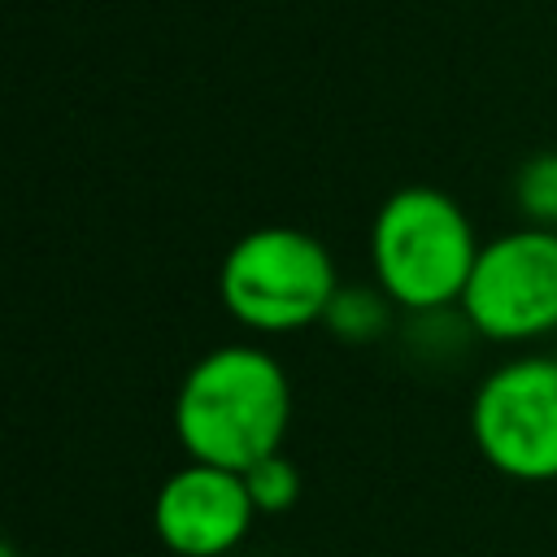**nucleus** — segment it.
Segmentation results:
<instances>
[{
  "label": "nucleus",
  "instance_id": "nucleus-1",
  "mask_svg": "<svg viewBox=\"0 0 557 557\" xmlns=\"http://www.w3.org/2000/svg\"><path fill=\"white\" fill-rule=\"evenodd\" d=\"M292 418L283 366L244 344H222L200 357L174 396V435L191 461L248 470L278 453Z\"/></svg>",
  "mask_w": 557,
  "mask_h": 557
},
{
  "label": "nucleus",
  "instance_id": "nucleus-2",
  "mask_svg": "<svg viewBox=\"0 0 557 557\" xmlns=\"http://www.w3.org/2000/svg\"><path fill=\"white\" fill-rule=\"evenodd\" d=\"M370 257L383 292L405 309H444L461 300L479 244L461 205L435 187H400L383 200Z\"/></svg>",
  "mask_w": 557,
  "mask_h": 557
},
{
  "label": "nucleus",
  "instance_id": "nucleus-3",
  "mask_svg": "<svg viewBox=\"0 0 557 557\" xmlns=\"http://www.w3.org/2000/svg\"><path fill=\"white\" fill-rule=\"evenodd\" d=\"M222 305L252 331H300L335 305L331 252L292 226H261L231 244L218 274Z\"/></svg>",
  "mask_w": 557,
  "mask_h": 557
},
{
  "label": "nucleus",
  "instance_id": "nucleus-4",
  "mask_svg": "<svg viewBox=\"0 0 557 557\" xmlns=\"http://www.w3.org/2000/svg\"><path fill=\"white\" fill-rule=\"evenodd\" d=\"M487 466L522 483L557 479V357H518L487 374L470 405Z\"/></svg>",
  "mask_w": 557,
  "mask_h": 557
},
{
  "label": "nucleus",
  "instance_id": "nucleus-5",
  "mask_svg": "<svg viewBox=\"0 0 557 557\" xmlns=\"http://www.w3.org/2000/svg\"><path fill=\"white\" fill-rule=\"evenodd\" d=\"M461 309L487 339H535L557 331V231L522 226L479 248Z\"/></svg>",
  "mask_w": 557,
  "mask_h": 557
},
{
  "label": "nucleus",
  "instance_id": "nucleus-6",
  "mask_svg": "<svg viewBox=\"0 0 557 557\" xmlns=\"http://www.w3.org/2000/svg\"><path fill=\"white\" fill-rule=\"evenodd\" d=\"M252 518H257V505L248 496L244 474L209 461H191L174 470L152 500V527L161 544L178 557L231 553L248 535Z\"/></svg>",
  "mask_w": 557,
  "mask_h": 557
},
{
  "label": "nucleus",
  "instance_id": "nucleus-7",
  "mask_svg": "<svg viewBox=\"0 0 557 557\" xmlns=\"http://www.w3.org/2000/svg\"><path fill=\"white\" fill-rule=\"evenodd\" d=\"M244 483H248L252 505L265 509V513H278V509H287L300 496V474H296V466L283 453H270L257 466H248L244 470Z\"/></svg>",
  "mask_w": 557,
  "mask_h": 557
},
{
  "label": "nucleus",
  "instance_id": "nucleus-8",
  "mask_svg": "<svg viewBox=\"0 0 557 557\" xmlns=\"http://www.w3.org/2000/svg\"><path fill=\"white\" fill-rule=\"evenodd\" d=\"M518 205L531 213L535 226H557V152H544L522 165L518 174Z\"/></svg>",
  "mask_w": 557,
  "mask_h": 557
}]
</instances>
